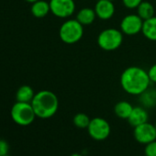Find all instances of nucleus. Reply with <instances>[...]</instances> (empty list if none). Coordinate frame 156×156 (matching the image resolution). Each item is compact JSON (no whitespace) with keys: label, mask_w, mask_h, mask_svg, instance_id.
I'll list each match as a JSON object with an SVG mask.
<instances>
[{"label":"nucleus","mask_w":156,"mask_h":156,"mask_svg":"<svg viewBox=\"0 0 156 156\" xmlns=\"http://www.w3.org/2000/svg\"><path fill=\"white\" fill-rule=\"evenodd\" d=\"M151 83L148 72L140 66H129L120 75V86L129 95L140 96L150 87Z\"/></svg>","instance_id":"obj_1"},{"label":"nucleus","mask_w":156,"mask_h":156,"mask_svg":"<svg viewBox=\"0 0 156 156\" xmlns=\"http://www.w3.org/2000/svg\"><path fill=\"white\" fill-rule=\"evenodd\" d=\"M31 105L36 116L40 119H46L55 115L59 108V100L53 92L41 90L35 94Z\"/></svg>","instance_id":"obj_2"},{"label":"nucleus","mask_w":156,"mask_h":156,"mask_svg":"<svg viewBox=\"0 0 156 156\" xmlns=\"http://www.w3.org/2000/svg\"><path fill=\"white\" fill-rule=\"evenodd\" d=\"M84 35V26L76 19L67 20L59 30V36L62 42L66 44H74L79 41Z\"/></svg>","instance_id":"obj_3"},{"label":"nucleus","mask_w":156,"mask_h":156,"mask_svg":"<svg viewBox=\"0 0 156 156\" xmlns=\"http://www.w3.org/2000/svg\"><path fill=\"white\" fill-rule=\"evenodd\" d=\"M98 46L107 51H111L119 49L123 42V33L120 30L108 28L103 30L98 36Z\"/></svg>","instance_id":"obj_4"},{"label":"nucleus","mask_w":156,"mask_h":156,"mask_svg":"<svg viewBox=\"0 0 156 156\" xmlns=\"http://www.w3.org/2000/svg\"><path fill=\"white\" fill-rule=\"evenodd\" d=\"M36 117L31 103L17 101L11 108V118L20 126L30 125Z\"/></svg>","instance_id":"obj_5"},{"label":"nucleus","mask_w":156,"mask_h":156,"mask_svg":"<svg viewBox=\"0 0 156 156\" xmlns=\"http://www.w3.org/2000/svg\"><path fill=\"white\" fill-rule=\"evenodd\" d=\"M89 136L98 141L105 140L111 133V127L108 121L103 118L97 117L91 119L90 123L87 127Z\"/></svg>","instance_id":"obj_6"},{"label":"nucleus","mask_w":156,"mask_h":156,"mask_svg":"<svg viewBox=\"0 0 156 156\" xmlns=\"http://www.w3.org/2000/svg\"><path fill=\"white\" fill-rule=\"evenodd\" d=\"M51 12L57 18L69 19L74 14V0H50Z\"/></svg>","instance_id":"obj_7"},{"label":"nucleus","mask_w":156,"mask_h":156,"mask_svg":"<svg viewBox=\"0 0 156 156\" xmlns=\"http://www.w3.org/2000/svg\"><path fill=\"white\" fill-rule=\"evenodd\" d=\"M143 20L138 14H129L125 16L120 22V30L128 36L137 35L141 32Z\"/></svg>","instance_id":"obj_8"},{"label":"nucleus","mask_w":156,"mask_h":156,"mask_svg":"<svg viewBox=\"0 0 156 156\" xmlns=\"http://www.w3.org/2000/svg\"><path fill=\"white\" fill-rule=\"evenodd\" d=\"M133 136L137 142L146 145L156 140L155 126L151 123L145 122L137 127H134Z\"/></svg>","instance_id":"obj_9"},{"label":"nucleus","mask_w":156,"mask_h":156,"mask_svg":"<svg viewBox=\"0 0 156 156\" xmlns=\"http://www.w3.org/2000/svg\"><path fill=\"white\" fill-rule=\"evenodd\" d=\"M94 9L97 17L102 20H110L115 14V5L110 0H98Z\"/></svg>","instance_id":"obj_10"},{"label":"nucleus","mask_w":156,"mask_h":156,"mask_svg":"<svg viewBox=\"0 0 156 156\" xmlns=\"http://www.w3.org/2000/svg\"><path fill=\"white\" fill-rule=\"evenodd\" d=\"M149 119V114L147 109L142 106L134 107L129 119H127L130 126L137 127L140 124H143L145 122H148Z\"/></svg>","instance_id":"obj_11"},{"label":"nucleus","mask_w":156,"mask_h":156,"mask_svg":"<svg viewBox=\"0 0 156 156\" xmlns=\"http://www.w3.org/2000/svg\"><path fill=\"white\" fill-rule=\"evenodd\" d=\"M96 18L98 17L95 12V9L91 8H84L80 9L76 14V20L83 26L91 25L96 20Z\"/></svg>","instance_id":"obj_12"},{"label":"nucleus","mask_w":156,"mask_h":156,"mask_svg":"<svg viewBox=\"0 0 156 156\" xmlns=\"http://www.w3.org/2000/svg\"><path fill=\"white\" fill-rule=\"evenodd\" d=\"M141 32L147 40L156 41V16L143 20Z\"/></svg>","instance_id":"obj_13"},{"label":"nucleus","mask_w":156,"mask_h":156,"mask_svg":"<svg viewBox=\"0 0 156 156\" xmlns=\"http://www.w3.org/2000/svg\"><path fill=\"white\" fill-rule=\"evenodd\" d=\"M30 11L35 18L42 19L51 12L50 3L44 1V0H38V1L32 4Z\"/></svg>","instance_id":"obj_14"},{"label":"nucleus","mask_w":156,"mask_h":156,"mask_svg":"<svg viewBox=\"0 0 156 156\" xmlns=\"http://www.w3.org/2000/svg\"><path fill=\"white\" fill-rule=\"evenodd\" d=\"M139 97L140 103L145 108H151L156 106V89L149 87Z\"/></svg>","instance_id":"obj_15"},{"label":"nucleus","mask_w":156,"mask_h":156,"mask_svg":"<svg viewBox=\"0 0 156 156\" xmlns=\"http://www.w3.org/2000/svg\"><path fill=\"white\" fill-rule=\"evenodd\" d=\"M133 108L134 107H132V105L129 102L122 100V101L118 102L115 105L114 112L118 118H119L121 119H128L132 109H133Z\"/></svg>","instance_id":"obj_16"},{"label":"nucleus","mask_w":156,"mask_h":156,"mask_svg":"<svg viewBox=\"0 0 156 156\" xmlns=\"http://www.w3.org/2000/svg\"><path fill=\"white\" fill-rule=\"evenodd\" d=\"M137 14L140 18H141L143 20H146L148 19H151L155 16V9L151 3L148 1H142L139 7L136 9Z\"/></svg>","instance_id":"obj_17"},{"label":"nucleus","mask_w":156,"mask_h":156,"mask_svg":"<svg viewBox=\"0 0 156 156\" xmlns=\"http://www.w3.org/2000/svg\"><path fill=\"white\" fill-rule=\"evenodd\" d=\"M34 96H35V93L31 87L22 86L18 89V91L16 93V99L19 102L31 103Z\"/></svg>","instance_id":"obj_18"},{"label":"nucleus","mask_w":156,"mask_h":156,"mask_svg":"<svg viewBox=\"0 0 156 156\" xmlns=\"http://www.w3.org/2000/svg\"><path fill=\"white\" fill-rule=\"evenodd\" d=\"M91 119L86 113H77L73 119V123L79 129H87Z\"/></svg>","instance_id":"obj_19"},{"label":"nucleus","mask_w":156,"mask_h":156,"mask_svg":"<svg viewBox=\"0 0 156 156\" xmlns=\"http://www.w3.org/2000/svg\"><path fill=\"white\" fill-rule=\"evenodd\" d=\"M144 155H146V156H156V140L145 145Z\"/></svg>","instance_id":"obj_20"},{"label":"nucleus","mask_w":156,"mask_h":156,"mask_svg":"<svg viewBox=\"0 0 156 156\" xmlns=\"http://www.w3.org/2000/svg\"><path fill=\"white\" fill-rule=\"evenodd\" d=\"M125 8L129 9H136L143 0H121Z\"/></svg>","instance_id":"obj_21"},{"label":"nucleus","mask_w":156,"mask_h":156,"mask_svg":"<svg viewBox=\"0 0 156 156\" xmlns=\"http://www.w3.org/2000/svg\"><path fill=\"white\" fill-rule=\"evenodd\" d=\"M9 145L5 140H0V156H3L9 153Z\"/></svg>","instance_id":"obj_22"},{"label":"nucleus","mask_w":156,"mask_h":156,"mask_svg":"<svg viewBox=\"0 0 156 156\" xmlns=\"http://www.w3.org/2000/svg\"><path fill=\"white\" fill-rule=\"evenodd\" d=\"M148 74H149L151 82L156 84V63H154L153 65L150 67L148 71Z\"/></svg>","instance_id":"obj_23"},{"label":"nucleus","mask_w":156,"mask_h":156,"mask_svg":"<svg viewBox=\"0 0 156 156\" xmlns=\"http://www.w3.org/2000/svg\"><path fill=\"white\" fill-rule=\"evenodd\" d=\"M25 1H27V2H29V3L33 4V3H35L36 1H38V0H25Z\"/></svg>","instance_id":"obj_24"},{"label":"nucleus","mask_w":156,"mask_h":156,"mask_svg":"<svg viewBox=\"0 0 156 156\" xmlns=\"http://www.w3.org/2000/svg\"><path fill=\"white\" fill-rule=\"evenodd\" d=\"M71 156H82L80 153H73V154H72Z\"/></svg>","instance_id":"obj_25"},{"label":"nucleus","mask_w":156,"mask_h":156,"mask_svg":"<svg viewBox=\"0 0 156 156\" xmlns=\"http://www.w3.org/2000/svg\"><path fill=\"white\" fill-rule=\"evenodd\" d=\"M3 156H10V155H9V154L8 153V154H6V155H3Z\"/></svg>","instance_id":"obj_26"},{"label":"nucleus","mask_w":156,"mask_h":156,"mask_svg":"<svg viewBox=\"0 0 156 156\" xmlns=\"http://www.w3.org/2000/svg\"><path fill=\"white\" fill-rule=\"evenodd\" d=\"M154 126H155V129H156V122H155V124H154Z\"/></svg>","instance_id":"obj_27"},{"label":"nucleus","mask_w":156,"mask_h":156,"mask_svg":"<svg viewBox=\"0 0 156 156\" xmlns=\"http://www.w3.org/2000/svg\"><path fill=\"white\" fill-rule=\"evenodd\" d=\"M110 1H115V0H110Z\"/></svg>","instance_id":"obj_28"},{"label":"nucleus","mask_w":156,"mask_h":156,"mask_svg":"<svg viewBox=\"0 0 156 156\" xmlns=\"http://www.w3.org/2000/svg\"><path fill=\"white\" fill-rule=\"evenodd\" d=\"M142 156H146V155H142Z\"/></svg>","instance_id":"obj_29"}]
</instances>
